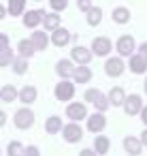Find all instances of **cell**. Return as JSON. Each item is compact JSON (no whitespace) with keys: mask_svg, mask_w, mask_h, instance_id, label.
Returning <instances> with one entry per match:
<instances>
[{"mask_svg":"<svg viewBox=\"0 0 147 156\" xmlns=\"http://www.w3.org/2000/svg\"><path fill=\"white\" fill-rule=\"evenodd\" d=\"M13 71H15L17 75H24V73L28 71V58H17V60L13 62Z\"/></svg>","mask_w":147,"mask_h":156,"instance_id":"4dcf8cb0","label":"cell"},{"mask_svg":"<svg viewBox=\"0 0 147 156\" xmlns=\"http://www.w3.org/2000/svg\"><path fill=\"white\" fill-rule=\"evenodd\" d=\"M124 60L121 58H109L107 62H104V73L109 75V77H119L121 73H124Z\"/></svg>","mask_w":147,"mask_h":156,"instance_id":"52a82bcc","label":"cell"},{"mask_svg":"<svg viewBox=\"0 0 147 156\" xmlns=\"http://www.w3.org/2000/svg\"><path fill=\"white\" fill-rule=\"evenodd\" d=\"M24 9H26V0H9V13H11L13 17L22 15Z\"/></svg>","mask_w":147,"mask_h":156,"instance_id":"4316f807","label":"cell"},{"mask_svg":"<svg viewBox=\"0 0 147 156\" xmlns=\"http://www.w3.org/2000/svg\"><path fill=\"white\" fill-rule=\"evenodd\" d=\"M111 49H113V43H111V39H107V37H96V39L92 41V51H94L96 56H109Z\"/></svg>","mask_w":147,"mask_h":156,"instance_id":"8992f818","label":"cell"},{"mask_svg":"<svg viewBox=\"0 0 147 156\" xmlns=\"http://www.w3.org/2000/svg\"><path fill=\"white\" fill-rule=\"evenodd\" d=\"M5 122H7V113L2 111V113H0V124H2V126H5Z\"/></svg>","mask_w":147,"mask_h":156,"instance_id":"ab89813d","label":"cell"},{"mask_svg":"<svg viewBox=\"0 0 147 156\" xmlns=\"http://www.w3.org/2000/svg\"><path fill=\"white\" fill-rule=\"evenodd\" d=\"M70 32L66 30V28H58V30H53V34H51V43L56 45V47H64L68 41H70Z\"/></svg>","mask_w":147,"mask_h":156,"instance_id":"ac0fdd59","label":"cell"},{"mask_svg":"<svg viewBox=\"0 0 147 156\" xmlns=\"http://www.w3.org/2000/svg\"><path fill=\"white\" fill-rule=\"evenodd\" d=\"M134 47H136V43H134V39H132L130 34H121V37L117 39V45H115V49H117V54H119L121 58L134 56Z\"/></svg>","mask_w":147,"mask_h":156,"instance_id":"3957f363","label":"cell"},{"mask_svg":"<svg viewBox=\"0 0 147 156\" xmlns=\"http://www.w3.org/2000/svg\"><path fill=\"white\" fill-rule=\"evenodd\" d=\"M126 98H128V96H126L124 88H119V86L111 88V92H109V101H111V105H113V107H124Z\"/></svg>","mask_w":147,"mask_h":156,"instance_id":"d6986e66","label":"cell"},{"mask_svg":"<svg viewBox=\"0 0 147 156\" xmlns=\"http://www.w3.org/2000/svg\"><path fill=\"white\" fill-rule=\"evenodd\" d=\"M141 120H143V124L147 126V107H143V111H141Z\"/></svg>","mask_w":147,"mask_h":156,"instance_id":"74e56055","label":"cell"},{"mask_svg":"<svg viewBox=\"0 0 147 156\" xmlns=\"http://www.w3.org/2000/svg\"><path fill=\"white\" fill-rule=\"evenodd\" d=\"M79 156H98V152H96V150H92V147H85V150H81V152H79Z\"/></svg>","mask_w":147,"mask_h":156,"instance_id":"d590c367","label":"cell"},{"mask_svg":"<svg viewBox=\"0 0 147 156\" xmlns=\"http://www.w3.org/2000/svg\"><path fill=\"white\" fill-rule=\"evenodd\" d=\"M24 156H41V152H39V147H36V145H28V147H26V152H24Z\"/></svg>","mask_w":147,"mask_h":156,"instance_id":"836d02e7","label":"cell"},{"mask_svg":"<svg viewBox=\"0 0 147 156\" xmlns=\"http://www.w3.org/2000/svg\"><path fill=\"white\" fill-rule=\"evenodd\" d=\"M85 101L87 103H92L98 111H107L109 109V105H111V101H109V96H104L100 90H96V88H90V90H85Z\"/></svg>","mask_w":147,"mask_h":156,"instance_id":"6da1fadb","label":"cell"},{"mask_svg":"<svg viewBox=\"0 0 147 156\" xmlns=\"http://www.w3.org/2000/svg\"><path fill=\"white\" fill-rule=\"evenodd\" d=\"M124 150L130 154V156H138L141 154V150H143V141L141 139H136V137H124Z\"/></svg>","mask_w":147,"mask_h":156,"instance_id":"5bb4252c","label":"cell"},{"mask_svg":"<svg viewBox=\"0 0 147 156\" xmlns=\"http://www.w3.org/2000/svg\"><path fill=\"white\" fill-rule=\"evenodd\" d=\"M60 20H62V17H60L56 11H53V13H47V15H45V20H43V26H45V30H51V32H53V30L62 28V26H60Z\"/></svg>","mask_w":147,"mask_h":156,"instance_id":"603a6c76","label":"cell"},{"mask_svg":"<svg viewBox=\"0 0 147 156\" xmlns=\"http://www.w3.org/2000/svg\"><path fill=\"white\" fill-rule=\"evenodd\" d=\"M62 128H64V124H62L60 115H49V118H47V122H45V130H47L49 135H56V133H60Z\"/></svg>","mask_w":147,"mask_h":156,"instance_id":"7402d4cb","label":"cell"},{"mask_svg":"<svg viewBox=\"0 0 147 156\" xmlns=\"http://www.w3.org/2000/svg\"><path fill=\"white\" fill-rule=\"evenodd\" d=\"M124 111H126L128 115H136V113H141V111H143L141 96H138V94H130V96L126 98V103H124Z\"/></svg>","mask_w":147,"mask_h":156,"instance_id":"ba28073f","label":"cell"},{"mask_svg":"<svg viewBox=\"0 0 147 156\" xmlns=\"http://www.w3.org/2000/svg\"><path fill=\"white\" fill-rule=\"evenodd\" d=\"M53 94H56L58 101H73V96H75V83H70L68 79H62L56 86Z\"/></svg>","mask_w":147,"mask_h":156,"instance_id":"5b68a950","label":"cell"},{"mask_svg":"<svg viewBox=\"0 0 147 156\" xmlns=\"http://www.w3.org/2000/svg\"><path fill=\"white\" fill-rule=\"evenodd\" d=\"M45 11H26V15H24V26L26 28H36L43 20H45Z\"/></svg>","mask_w":147,"mask_h":156,"instance_id":"7c38bea8","label":"cell"},{"mask_svg":"<svg viewBox=\"0 0 147 156\" xmlns=\"http://www.w3.org/2000/svg\"><path fill=\"white\" fill-rule=\"evenodd\" d=\"M109 147H111V141H109V137H104V135H98V137L94 139V150H96L98 154H107V152H109Z\"/></svg>","mask_w":147,"mask_h":156,"instance_id":"484cf974","label":"cell"},{"mask_svg":"<svg viewBox=\"0 0 147 156\" xmlns=\"http://www.w3.org/2000/svg\"><path fill=\"white\" fill-rule=\"evenodd\" d=\"M70 58H73L77 64H87V62L92 60V51H90L87 47H81V45H77V47H73V51H70Z\"/></svg>","mask_w":147,"mask_h":156,"instance_id":"4fadbf2b","label":"cell"},{"mask_svg":"<svg viewBox=\"0 0 147 156\" xmlns=\"http://www.w3.org/2000/svg\"><path fill=\"white\" fill-rule=\"evenodd\" d=\"M113 22L115 24H128L130 22V11L126 7H115L113 9Z\"/></svg>","mask_w":147,"mask_h":156,"instance_id":"d4e9b609","label":"cell"},{"mask_svg":"<svg viewBox=\"0 0 147 156\" xmlns=\"http://www.w3.org/2000/svg\"><path fill=\"white\" fill-rule=\"evenodd\" d=\"M66 115H68L70 120L79 122V120H85L87 109H85V105H83V103H70V105L66 107Z\"/></svg>","mask_w":147,"mask_h":156,"instance_id":"30bf717a","label":"cell"},{"mask_svg":"<svg viewBox=\"0 0 147 156\" xmlns=\"http://www.w3.org/2000/svg\"><path fill=\"white\" fill-rule=\"evenodd\" d=\"M24 152H26V147L19 141H11L7 145V156H24Z\"/></svg>","mask_w":147,"mask_h":156,"instance_id":"f1b7e54d","label":"cell"},{"mask_svg":"<svg viewBox=\"0 0 147 156\" xmlns=\"http://www.w3.org/2000/svg\"><path fill=\"white\" fill-rule=\"evenodd\" d=\"M34 2H39V0H34Z\"/></svg>","mask_w":147,"mask_h":156,"instance_id":"b9f144b4","label":"cell"},{"mask_svg":"<svg viewBox=\"0 0 147 156\" xmlns=\"http://www.w3.org/2000/svg\"><path fill=\"white\" fill-rule=\"evenodd\" d=\"M19 101L26 103V105L34 103V101H36V88H34V86H24V88L19 90Z\"/></svg>","mask_w":147,"mask_h":156,"instance_id":"cb8c5ba5","label":"cell"},{"mask_svg":"<svg viewBox=\"0 0 147 156\" xmlns=\"http://www.w3.org/2000/svg\"><path fill=\"white\" fill-rule=\"evenodd\" d=\"M30 41L34 43L36 51H45V49H47V45H49V41H51V37H47V34H45V32H41V30H34V32H32V37H30Z\"/></svg>","mask_w":147,"mask_h":156,"instance_id":"2e32d148","label":"cell"},{"mask_svg":"<svg viewBox=\"0 0 147 156\" xmlns=\"http://www.w3.org/2000/svg\"><path fill=\"white\" fill-rule=\"evenodd\" d=\"M13 62H15V58H13L11 47H9V49H0V66L7 69V66H9V64H13Z\"/></svg>","mask_w":147,"mask_h":156,"instance_id":"f546056e","label":"cell"},{"mask_svg":"<svg viewBox=\"0 0 147 156\" xmlns=\"http://www.w3.org/2000/svg\"><path fill=\"white\" fill-rule=\"evenodd\" d=\"M141 141H143V145L147 147V128H145V130L141 133Z\"/></svg>","mask_w":147,"mask_h":156,"instance_id":"f35d334b","label":"cell"},{"mask_svg":"<svg viewBox=\"0 0 147 156\" xmlns=\"http://www.w3.org/2000/svg\"><path fill=\"white\" fill-rule=\"evenodd\" d=\"M145 94H147V79H145Z\"/></svg>","mask_w":147,"mask_h":156,"instance_id":"60d3db41","label":"cell"},{"mask_svg":"<svg viewBox=\"0 0 147 156\" xmlns=\"http://www.w3.org/2000/svg\"><path fill=\"white\" fill-rule=\"evenodd\" d=\"M75 64H73V60H60L58 64H56V73L62 77V79H68V77H73L75 75Z\"/></svg>","mask_w":147,"mask_h":156,"instance_id":"9a60e30c","label":"cell"},{"mask_svg":"<svg viewBox=\"0 0 147 156\" xmlns=\"http://www.w3.org/2000/svg\"><path fill=\"white\" fill-rule=\"evenodd\" d=\"M104 126H107V118H104L102 111L87 118V130L90 133H100V130H104Z\"/></svg>","mask_w":147,"mask_h":156,"instance_id":"9c48e42d","label":"cell"},{"mask_svg":"<svg viewBox=\"0 0 147 156\" xmlns=\"http://www.w3.org/2000/svg\"><path fill=\"white\" fill-rule=\"evenodd\" d=\"M62 137H64V141H68V143H77V141H81V137H83V128L79 126V122L64 124Z\"/></svg>","mask_w":147,"mask_h":156,"instance_id":"277c9868","label":"cell"},{"mask_svg":"<svg viewBox=\"0 0 147 156\" xmlns=\"http://www.w3.org/2000/svg\"><path fill=\"white\" fill-rule=\"evenodd\" d=\"M73 79H75L77 83H87V81L92 79V69H87V64H79V66L75 69Z\"/></svg>","mask_w":147,"mask_h":156,"instance_id":"ffe728a7","label":"cell"},{"mask_svg":"<svg viewBox=\"0 0 147 156\" xmlns=\"http://www.w3.org/2000/svg\"><path fill=\"white\" fill-rule=\"evenodd\" d=\"M49 5H51V9L56 13H60V11H64L68 7V0H49Z\"/></svg>","mask_w":147,"mask_h":156,"instance_id":"1f68e13d","label":"cell"},{"mask_svg":"<svg viewBox=\"0 0 147 156\" xmlns=\"http://www.w3.org/2000/svg\"><path fill=\"white\" fill-rule=\"evenodd\" d=\"M15 126L19 128V130H26V128H30L32 124H34V113H32V109H28V107H22V109H17L15 111Z\"/></svg>","mask_w":147,"mask_h":156,"instance_id":"7a4b0ae2","label":"cell"},{"mask_svg":"<svg viewBox=\"0 0 147 156\" xmlns=\"http://www.w3.org/2000/svg\"><path fill=\"white\" fill-rule=\"evenodd\" d=\"M138 51H141V56L147 60V43H141V47H138Z\"/></svg>","mask_w":147,"mask_h":156,"instance_id":"8d00e7d4","label":"cell"},{"mask_svg":"<svg viewBox=\"0 0 147 156\" xmlns=\"http://www.w3.org/2000/svg\"><path fill=\"white\" fill-rule=\"evenodd\" d=\"M77 9L83 11V13H87V11L94 9V2H92V0H77Z\"/></svg>","mask_w":147,"mask_h":156,"instance_id":"d6a6232c","label":"cell"},{"mask_svg":"<svg viewBox=\"0 0 147 156\" xmlns=\"http://www.w3.org/2000/svg\"><path fill=\"white\" fill-rule=\"evenodd\" d=\"M15 98H19V90L11 83H5L2 88H0V101L2 103H13Z\"/></svg>","mask_w":147,"mask_h":156,"instance_id":"e0dca14e","label":"cell"},{"mask_svg":"<svg viewBox=\"0 0 147 156\" xmlns=\"http://www.w3.org/2000/svg\"><path fill=\"white\" fill-rule=\"evenodd\" d=\"M128 69L134 73V75H143L147 71V60L141 56V54H134L130 56V62H128Z\"/></svg>","mask_w":147,"mask_h":156,"instance_id":"8fae6325","label":"cell"},{"mask_svg":"<svg viewBox=\"0 0 147 156\" xmlns=\"http://www.w3.org/2000/svg\"><path fill=\"white\" fill-rule=\"evenodd\" d=\"M17 51H19V58H30V56H34V51H36V47H34V43L28 39H22L19 41V45H17Z\"/></svg>","mask_w":147,"mask_h":156,"instance_id":"44dd1931","label":"cell"},{"mask_svg":"<svg viewBox=\"0 0 147 156\" xmlns=\"http://www.w3.org/2000/svg\"><path fill=\"white\" fill-rule=\"evenodd\" d=\"M0 49H9V37H7V32H0Z\"/></svg>","mask_w":147,"mask_h":156,"instance_id":"e575fe53","label":"cell"},{"mask_svg":"<svg viewBox=\"0 0 147 156\" xmlns=\"http://www.w3.org/2000/svg\"><path fill=\"white\" fill-rule=\"evenodd\" d=\"M102 22V9L100 7H94L92 11H87V24L90 26H98Z\"/></svg>","mask_w":147,"mask_h":156,"instance_id":"83f0119b","label":"cell"}]
</instances>
